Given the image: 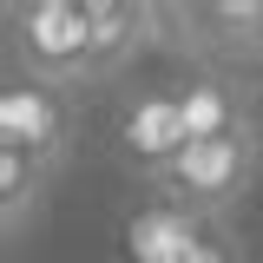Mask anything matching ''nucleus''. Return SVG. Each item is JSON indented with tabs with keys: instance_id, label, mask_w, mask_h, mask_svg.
Listing matches in <instances>:
<instances>
[{
	"instance_id": "39448f33",
	"label": "nucleus",
	"mask_w": 263,
	"mask_h": 263,
	"mask_svg": "<svg viewBox=\"0 0 263 263\" xmlns=\"http://www.w3.org/2000/svg\"><path fill=\"white\" fill-rule=\"evenodd\" d=\"M164 7H132V0H86V86L112 79L132 53L164 46Z\"/></svg>"
},
{
	"instance_id": "20e7f679",
	"label": "nucleus",
	"mask_w": 263,
	"mask_h": 263,
	"mask_svg": "<svg viewBox=\"0 0 263 263\" xmlns=\"http://www.w3.org/2000/svg\"><path fill=\"white\" fill-rule=\"evenodd\" d=\"M0 145L33 152L46 164H66L72 152V92L46 79H13L0 92Z\"/></svg>"
},
{
	"instance_id": "9d476101",
	"label": "nucleus",
	"mask_w": 263,
	"mask_h": 263,
	"mask_svg": "<svg viewBox=\"0 0 263 263\" xmlns=\"http://www.w3.org/2000/svg\"><path fill=\"white\" fill-rule=\"evenodd\" d=\"M178 263H237V257H230V243H217V237H197Z\"/></svg>"
},
{
	"instance_id": "1a4fd4ad",
	"label": "nucleus",
	"mask_w": 263,
	"mask_h": 263,
	"mask_svg": "<svg viewBox=\"0 0 263 263\" xmlns=\"http://www.w3.org/2000/svg\"><path fill=\"white\" fill-rule=\"evenodd\" d=\"M178 105H184L191 145H197V138H230L237 125H250V119H243V99L230 92L224 79H197L191 92H178Z\"/></svg>"
},
{
	"instance_id": "7ed1b4c3",
	"label": "nucleus",
	"mask_w": 263,
	"mask_h": 263,
	"mask_svg": "<svg viewBox=\"0 0 263 263\" xmlns=\"http://www.w3.org/2000/svg\"><path fill=\"white\" fill-rule=\"evenodd\" d=\"M164 27H178L164 46L191 53L204 66H263V0H191V7H164Z\"/></svg>"
},
{
	"instance_id": "f257e3e1",
	"label": "nucleus",
	"mask_w": 263,
	"mask_h": 263,
	"mask_svg": "<svg viewBox=\"0 0 263 263\" xmlns=\"http://www.w3.org/2000/svg\"><path fill=\"white\" fill-rule=\"evenodd\" d=\"M257 158H263L257 125H237L230 138H197L191 152L158 178V191H164V204L191 211L197 224H224L230 211L243 204V191H250Z\"/></svg>"
},
{
	"instance_id": "0eeeda50",
	"label": "nucleus",
	"mask_w": 263,
	"mask_h": 263,
	"mask_svg": "<svg viewBox=\"0 0 263 263\" xmlns=\"http://www.w3.org/2000/svg\"><path fill=\"white\" fill-rule=\"evenodd\" d=\"M53 171H60V164H46V158H33V152L0 145V230H7V237H20V230H27V217L46 204Z\"/></svg>"
},
{
	"instance_id": "6e6552de",
	"label": "nucleus",
	"mask_w": 263,
	"mask_h": 263,
	"mask_svg": "<svg viewBox=\"0 0 263 263\" xmlns=\"http://www.w3.org/2000/svg\"><path fill=\"white\" fill-rule=\"evenodd\" d=\"M125 237H132V257H138V263H178L197 243V217L178 211V204H152V211L132 217Z\"/></svg>"
},
{
	"instance_id": "423d86ee",
	"label": "nucleus",
	"mask_w": 263,
	"mask_h": 263,
	"mask_svg": "<svg viewBox=\"0 0 263 263\" xmlns=\"http://www.w3.org/2000/svg\"><path fill=\"white\" fill-rule=\"evenodd\" d=\"M184 152H191V132H184V105H178V99L145 92V99L125 105V119H119V158H125L138 178L158 184Z\"/></svg>"
},
{
	"instance_id": "f03ea898",
	"label": "nucleus",
	"mask_w": 263,
	"mask_h": 263,
	"mask_svg": "<svg viewBox=\"0 0 263 263\" xmlns=\"http://www.w3.org/2000/svg\"><path fill=\"white\" fill-rule=\"evenodd\" d=\"M7 27L20 79H46L66 92L86 86V0H13Z\"/></svg>"
}]
</instances>
